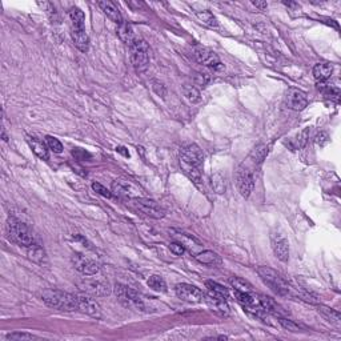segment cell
I'll return each instance as SVG.
<instances>
[{
  "label": "cell",
  "mask_w": 341,
  "mask_h": 341,
  "mask_svg": "<svg viewBox=\"0 0 341 341\" xmlns=\"http://www.w3.org/2000/svg\"><path fill=\"white\" fill-rule=\"evenodd\" d=\"M258 167L260 166L256 164L252 159L247 157L236 170V184L243 198H249V195L252 194L255 187V170Z\"/></svg>",
  "instance_id": "obj_1"
},
{
  "label": "cell",
  "mask_w": 341,
  "mask_h": 341,
  "mask_svg": "<svg viewBox=\"0 0 341 341\" xmlns=\"http://www.w3.org/2000/svg\"><path fill=\"white\" fill-rule=\"evenodd\" d=\"M42 300L48 307L59 309V311H64V312L78 311L76 296L63 292V290L46 289L42 293Z\"/></svg>",
  "instance_id": "obj_2"
},
{
  "label": "cell",
  "mask_w": 341,
  "mask_h": 341,
  "mask_svg": "<svg viewBox=\"0 0 341 341\" xmlns=\"http://www.w3.org/2000/svg\"><path fill=\"white\" fill-rule=\"evenodd\" d=\"M7 235L14 243L23 245L26 248L35 244V237H33L32 232L24 223L15 217H9L7 220Z\"/></svg>",
  "instance_id": "obj_3"
},
{
  "label": "cell",
  "mask_w": 341,
  "mask_h": 341,
  "mask_svg": "<svg viewBox=\"0 0 341 341\" xmlns=\"http://www.w3.org/2000/svg\"><path fill=\"white\" fill-rule=\"evenodd\" d=\"M257 273L264 284L269 286V289L273 290L276 295L288 296L290 293V285L275 269L268 267H260L257 269Z\"/></svg>",
  "instance_id": "obj_4"
},
{
  "label": "cell",
  "mask_w": 341,
  "mask_h": 341,
  "mask_svg": "<svg viewBox=\"0 0 341 341\" xmlns=\"http://www.w3.org/2000/svg\"><path fill=\"white\" fill-rule=\"evenodd\" d=\"M78 288L84 293L89 296H95V297H103V296H108L111 293V285L110 283L100 279V277H84L82 280H79Z\"/></svg>",
  "instance_id": "obj_5"
},
{
  "label": "cell",
  "mask_w": 341,
  "mask_h": 341,
  "mask_svg": "<svg viewBox=\"0 0 341 341\" xmlns=\"http://www.w3.org/2000/svg\"><path fill=\"white\" fill-rule=\"evenodd\" d=\"M131 48V61L136 72H144L147 71L148 65H149V48H148L147 43L142 40V39H136Z\"/></svg>",
  "instance_id": "obj_6"
},
{
  "label": "cell",
  "mask_w": 341,
  "mask_h": 341,
  "mask_svg": "<svg viewBox=\"0 0 341 341\" xmlns=\"http://www.w3.org/2000/svg\"><path fill=\"white\" fill-rule=\"evenodd\" d=\"M115 295L125 308L138 309V311H143L144 309L143 300L140 299V296H139L136 290L129 288V286L123 285V284H116Z\"/></svg>",
  "instance_id": "obj_7"
},
{
  "label": "cell",
  "mask_w": 341,
  "mask_h": 341,
  "mask_svg": "<svg viewBox=\"0 0 341 341\" xmlns=\"http://www.w3.org/2000/svg\"><path fill=\"white\" fill-rule=\"evenodd\" d=\"M132 204L138 211L144 213L145 216L152 217V219H163L166 216V209L152 199L135 198L132 199Z\"/></svg>",
  "instance_id": "obj_8"
},
{
  "label": "cell",
  "mask_w": 341,
  "mask_h": 341,
  "mask_svg": "<svg viewBox=\"0 0 341 341\" xmlns=\"http://www.w3.org/2000/svg\"><path fill=\"white\" fill-rule=\"evenodd\" d=\"M194 56L200 64L211 67V68L216 69V71L217 69H223V64L220 59H219V56L213 51H211L209 48L196 46L194 48Z\"/></svg>",
  "instance_id": "obj_9"
},
{
  "label": "cell",
  "mask_w": 341,
  "mask_h": 341,
  "mask_svg": "<svg viewBox=\"0 0 341 341\" xmlns=\"http://www.w3.org/2000/svg\"><path fill=\"white\" fill-rule=\"evenodd\" d=\"M72 264L79 272L83 273L84 276H93L99 272V265L96 261L82 254H75L72 256Z\"/></svg>",
  "instance_id": "obj_10"
},
{
  "label": "cell",
  "mask_w": 341,
  "mask_h": 341,
  "mask_svg": "<svg viewBox=\"0 0 341 341\" xmlns=\"http://www.w3.org/2000/svg\"><path fill=\"white\" fill-rule=\"evenodd\" d=\"M175 292L179 299L187 303H200L204 299L203 292L191 284H177L175 286Z\"/></svg>",
  "instance_id": "obj_11"
},
{
  "label": "cell",
  "mask_w": 341,
  "mask_h": 341,
  "mask_svg": "<svg viewBox=\"0 0 341 341\" xmlns=\"http://www.w3.org/2000/svg\"><path fill=\"white\" fill-rule=\"evenodd\" d=\"M271 244H272L273 254L280 261L285 263L289 258V244L288 240L279 232H273L271 235Z\"/></svg>",
  "instance_id": "obj_12"
},
{
  "label": "cell",
  "mask_w": 341,
  "mask_h": 341,
  "mask_svg": "<svg viewBox=\"0 0 341 341\" xmlns=\"http://www.w3.org/2000/svg\"><path fill=\"white\" fill-rule=\"evenodd\" d=\"M76 296V301H78V311H82L83 313L92 316V317L100 318L102 317V312H100V307L93 301L89 295H84V293H79Z\"/></svg>",
  "instance_id": "obj_13"
},
{
  "label": "cell",
  "mask_w": 341,
  "mask_h": 341,
  "mask_svg": "<svg viewBox=\"0 0 341 341\" xmlns=\"http://www.w3.org/2000/svg\"><path fill=\"white\" fill-rule=\"evenodd\" d=\"M285 103L286 106L293 111H303L305 107L308 106V99H307V95L301 89L290 88L286 92Z\"/></svg>",
  "instance_id": "obj_14"
},
{
  "label": "cell",
  "mask_w": 341,
  "mask_h": 341,
  "mask_svg": "<svg viewBox=\"0 0 341 341\" xmlns=\"http://www.w3.org/2000/svg\"><path fill=\"white\" fill-rule=\"evenodd\" d=\"M112 192L117 196H121V198H138V189L135 188L132 183H129L127 180H115L112 183Z\"/></svg>",
  "instance_id": "obj_15"
},
{
  "label": "cell",
  "mask_w": 341,
  "mask_h": 341,
  "mask_svg": "<svg viewBox=\"0 0 341 341\" xmlns=\"http://www.w3.org/2000/svg\"><path fill=\"white\" fill-rule=\"evenodd\" d=\"M204 301L207 303V305L209 307V309L215 312L219 316L222 317H227L229 316L230 309L229 305L227 304V301L224 299H219V297H213L211 295H204Z\"/></svg>",
  "instance_id": "obj_16"
},
{
  "label": "cell",
  "mask_w": 341,
  "mask_h": 341,
  "mask_svg": "<svg viewBox=\"0 0 341 341\" xmlns=\"http://www.w3.org/2000/svg\"><path fill=\"white\" fill-rule=\"evenodd\" d=\"M180 157L187 160L188 163H191V164H194V166L198 167V168H200V167L203 166L204 163L203 151H201L200 147L196 145V144H191L188 147H185Z\"/></svg>",
  "instance_id": "obj_17"
},
{
  "label": "cell",
  "mask_w": 341,
  "mask_h": 341,
  "mask_svg": "<svg viewBox=\"0 0 341 341\" xmlns=\"http://www.w3.org/2000/svg\"><path fill=\"white\" fill-rule=\"evenodd\" d=\"M179 163L180 167H181V170L184 172L185 175L188 176V179L192 180V183H194L198 188L203 189V179H201L200 168L195 167L194 164H191V163H188L187 160H184V159H181V157H180Z\"/></svg>",
  "instance_id": "obj_18"
},
{
  "label": "cell",
  "mask_w": 341,
  "mask_h": 341,
  "mask_svg": "<svg viewBox=\"0 0 341 341\" xmlns=\"http://www.w3.org/2000/svg\"><path fill=\"white\" fill-rule=\"evenodd\" d=\"M71 36L74 40L75 46L78 47L82 52H87L89 48V37H88L84 27H72L71 26Z\"/></svg>",
  "instance_id": "obj_19"
},
{
  "label": "cell",
  "mask_w": 341,
  "mask_h": 341,
  "mask_svg": "<svg viewBox=\"0 0 341 341\" xmlns=\"http://www.w3.org/2000/svg\"><path fill=\"white\" fill-rule=\"evenodd\" d=\"M99 7L102 8V11L104 14L111 19L114 23H116L117 26L121 24L124 20H123V16L120 14V9L117 8V5L114 3V1H110V0H103V1H99L97 3Z\"/></svg>",
  "instance_id": "obj_20"
},
{
  "label": "cell",
  "mask_w": 341,
  "mask_h": 341,
  "mask_svg": "<svg viewBox=\"0 0 341 341\" xmlns=\"http://www.w3.org/2000/svg\"><path fill=\"white\" fill-rule=\"evenodd\" d=\"M27 256L31 261L39 264V265H46L48 263L46 251L39 244H32L27 247Z\"/></svg>",
  "instance_id": "obj_21"
},
{
  "label": "cell",
  "mask_w": 341,
  "mask_h": 341,
  "mask_svg": "<svg viewBox=\"0 0 341 341\" xmlns=\"http://www.w3.org/2000/svg\"><path fill=\"white\" fill-rule=\"evenodd\" d=\"M117 35H119L120 40L129 47L132 46V44L135 43V40L138 39V36L135 35L132 26L128 23H125V22H123V23L117 26Z\"/></svg>",
  "instance_id": "obj_22"
},
{
  "label": "cell",
  "mask_w": 341,
  "mask_h": 341,
  "mask_svg": "<svg viewBox=\"0 0 341 341\" xmlns=\"http://www.w3.org/2000/svg\"><path fill=\"white\" fill-rule=\"evenodd\" d=\"M333 72V67L331 63H317L313 67V76L317 83H324L331 78Z\"/></svg>",
  "instance_id": "obj_23"
},
{
  "label": "cell",
  "mask_w": 341,
  "mask_h": 341,
  "mask_svg": "<svg viewBox=\"0 0 341 341\" xmlns=\"http://www.w3.org/2000/svg\"><path fill=\"white\" fill-rule=\"evenodd\" d=\"M195 257L199 263L205 264V265H220L222 264V257L213 251H203L196 255Z\"/></svg>",
  "instance_id": "obj_24"
},
{
  "label": "cell",
  "mask_w": 341,
  "mask_h": 341,
  "mask_svg": "<svg viewBox=\"0 0 341 341\" xmlns=\"http://www.w3.org/2000/svg\"><path fill=\"white\" fill-rule=\"evenodd\" d=\"M205 286H207L208 295L213 296V297H219V299L224 300L229 297V290L227 289L226 286H223L222 284H219V283L205 282Z\"/></svg>",
  "instance_id": "obj_25"
},
{
  "label": "cell",
  "mask_w": 341,
  "mask_h": 341,
  "mask_svg": "<svg viewBox=\"0 0 341 341\" xmlns=\"http://www.w3.org/2000/svg\"><path fill=\"white\" fill-rule=\"evenodd\" d=\"M317 312L327 320L328 323L335 324V325H340L341 324V316L336 309L329 308V307H325V305H318Z\"/></svg>",
  "instance_id": "obj_26"
},
{
  "label": "cell",
  "mask_w": 341,
  "mask_h": 341,
  "mask_svg": "<svg viewBox=\"0 0 341 341\" xmlns=\"http://www.w3.org/2000/svg\"><path fill=\"white\" fill-rule=\"evenodd\" d=\"M27 142L37 157H40L42 160H48V149L42 140H37L35 138H27Z\"/></svg>",
  "instance_id": "obj_27"
},
{
  "label": "cell",
  "mask_w": 341,
  "mask_h": 341,
  "mask_svg": "<svg viewBox=\"0 0 341 341\" xmlns=\"http://www.w3.org/2000/svg\"><path fill=\"white\" fill-rule=\"evenodd\" d=\"M268 152H269V145L267 144H258L252 149V152L249 153V159H252L256 164H261L264 162V159L267 157Z\"/></svg>",
  "instance_id": "obj_28"
},
{
  "label": "cell",
  "mask_w": 341,
  "mask_h": 341,
  "mask_svg": "<svg viewBox=\"0 0 341 341\" xmlns=\"http://www.w3.org/2000/svg\"><path fill=\"white\" fill-rule=\"evenodd\" d=\"M195 15L198 19L209 28H219V22H217L216 16L211 12V11H195Z\"/></svg>",
  "instance_id": "obj_29"
},
{
  "label": "cell",
  "mask_w": 341,
  "mask_h": 341,
  "mask_svg": "<svg viewBox=\"0 0 341 341\" xmlns=\"http://www.w3.org/2000/svg\"><path fill=\"white\" fill-rule=\"evenodd\" d=\"M309 136H311V128H305L300 132L295 139H292V142L289 143L292 149H301V148L307 147V144L309 142Z\"/></svg>",
  "instance_id": "obj_30"
},
{
  "label": "cell",
  "mask_w": 341,
  "mask_h": 341,
  "mask_svg": "<svg viewBox=\"0 0 341 341\" xmlns=\"http://www.w3.org/2000/svg\"><path fill=\"white\" fill-rule=\"evenodd\" d=\"M69 19H71V26L72 27H84L85 23V16L84 12L78 7H72L69 9Z\"/></svg>",
  "instance_id": "obj_31"
},
{
  "label": "cell",
  "mask_w": 341,
  "mask_h": 341,
  "mask_svg": "<svg viewBox=\"0 0 341 341\" xmlns=\"http://www.w3.org/2000/svg\"><path fill=\"white\" fill-rule=\"evenodd\" d=\"M148 285L156 292H167V283L162 276L159 275H152L148 279Z\"/></svg>",
  "instance_id": "obj_32"
},
{
  "label": "cell",
  "mask_w": 341,
  "mask_h": 341,
  "mask_svg": "<svg viewBox=\"0 0 341 341\" xmlns=\"http://www.w3.org/2000/svg\"><path fill=\"white\" fill-rule=\"evenodd\" d=\"M229 283H230V285L233 286V289L235 290L245 292V293L254 292L252 285H251L248 282H245V280H243V279H240V277H230Z\"/></svg>",
  "instance_id": "obj_33"
},
{
  "label": "cell",
  "mask_w": 341,
  "mask_h": 341,
  "mask_svg": "<svg viewBox=\"0 0 341 341\" xmlns=\"http://www.w3.org/2000/svg\"><path fill=\"white\" fill-rule=\"evenodd\" d=\"M184 96L188 99L191 103H199L200 102V91L194 85H185L184 87Z\"/></svg>",
  "instance_id": "obj_34"
},
{
  "label": "cell",
  "mask_w": 341,
  "mask_h": 341,
  "mask_svg": "<svg viewBox=\"0 0 341 341\" xmlns=\"http://www.w3.org/2000/svg\"><path fill=\"white\" fill-rule=\"evenodd\" d=\"M212 188L216 194H224L226 192V180L220 173L212 176Z\"/></svg>",
  "instance_id": "obj_35"
},
{
  "label": "cell",
  "mask_w": 341,
  "mask_h": 341,
  "mask_svg": "<svg viewBox=\"0 0 341 341\" xmlns=\"http://www.w3.org/2000/svg\"><path fill=\"white\" fill-rule=\"evenodd\" d=\"M37 337L31 335V333H24V332H14L9 333L5 336V340L8 341H28V340H36Z\"/></svg>",
  "instance_id": "obj_36"
},
{
  "label": "cell",
  "mask_w": 341,
  "mask_h": 341,
  "mask_svg": "<svg viewBox=\"0 0 341 341\" xmlns=\"http://www.w3.org/2000/svg\"><path fill=\"white\" fill-rule=\"evenodd\" d=\"M279 323L282 324V327L284 328V329H286V331H290V332H300V331H301L297 324L293 323L292 320H288V318L283 317V316H280V317H279Z\"/></svg>",
  "instance_id": "obj_37"
},
{
  "label": "cell",
  "mask_w": 341,
  "mask_h": 341,
  "mask_svg": "<svg viewBox=\"0 0 341 341\" xmlns=\"http://www.w3.org/2000/svg\"><path fill=\"white\" fill-rule=\"evenodd\" d=\"M47 144L50 149H52L55 153H61L63 152V144L60 143L59 140L54 136H47Z\"/></svg>",
  "instance_id": "obj_38"
},
{
  "label": "cell",
  "mask_w": 341,
  "mask_h": 341,
  "mask_svg": "<svg viewBox=\"0 0 341 341\" xmlns=\"http://www.w3.org/2000/svg\"><path fill=\"white\" fill-rule=\"evenodd\" d=\"M72 156H74L76 160L83 162V160H89V159H91V153L87 152L85 149H82V148H74V149H72Z\"/></svg>",
  "instance_id": "obj_39"
},
{
  "label": "cell",
  "mask_w": 341,
  "mask_h": 341,
  "mask_svg": "<svg viewBox=\"0 0 341 341\" xmlns=\"http://www.w3.org/2000/svg\"><path fill=\"white\" fill-rule=\"evenodd\" d=\"M152 89L155 91V93H156L157 96H160V97H166V95H167V88H166V85L163 83H160V82H157V80H153L152 82Z\"/></svg>",
  "instance_id": "obj_40"
},
{
  "label": "cell",
  "mask_w": 341,
  "mask_h": 341,
  "mask_svg": "<svg viewBox=\"0 0 341 341\" xmlns=\"http://www.w3.org/2000/svg\"><path fill=\"white\" fill-rule=\"evenodd\" d=\"M92 189L95 191V192H97V194L102 195V196H104V198L107 199H110L112 196L111 192H110L104 185L100 184V183H92Z\"/></svg>",
  "instance_id": "obj_41"
},
{
  "label": "cell",
  "mask_w": 341,
  "mask_h": 341,
  "mask_svg": "<svg viewBox=\"0 0 341 341\" xmlns=\"http://www.w3.org/2000/svg\"><path fill=\"white\" fill-rule=\"evenodd\" d=\"M170 252H172L173 255H176V256H181V255L185 252L184 244H183V243H177V241L170 243Z\"/></svg>",
  "instance_id": "obj_42"
},
{
  "label": "cell",
  "mask_w": 341,
  "mask_h": 341,
  "mask_svg": "<svg viewBox=\"0 0 341 341\" xmlns=\"http://www.w3.org/2000/svg\"><path fill=\"white\" fill-rule=\"evenodd\" d=\"M208 82H209V75L208 74H201V72H199V74L195 75V84H196V85L204 87V85H207Z\"/></svg>",
  "instance_id": "obj_43"
},
{
  "label": "cell",
  "mask_w": 341,
  "mask_h": 341,
  "mask_svg": "<svg viewBox=\"0 0 341 341\" xmlns=\"http://www.w3.org/2000/svg\"><path fill=\"white\" fill-rule=\"evenodd\" d=\"M328 140H329V139H328V135L325 134V132H320V134L316 136V143H317L320 147H324V145L328 143Z\"/></svg>",
  "instance_id": "obj_44"
},
{
  "label": "cell",
  "mask_w": 341,
  "mask_h": 341,
  "mask_svg": "<svg viewBox=\"0 0 341 341\" xmlns=\"http://www.w3.org/2000/svg\"><path fill=\"white\" fill-rule=\"evenodd\" d=\"M254 5L255 7H257V8L261 9V11H264V9L268 8V3H265V1H254Z\"/></svg>",
  "instance_id": "obj_45"
},
{
  "label": "cell",
  "mask_w": 341,
  "mask_h": 341,
  "mask_svg": "<svg viewBox=\"0 0 341 341\" xmlns=\"http://www.w3.org/2000/svg\"><path fill=\"white\" fill-rule=\"evenodd\" d=\"M116 151L119 153H121V155H124L125 157H129V152L127 151V148H124V147H117L116 148Z\"/></svg>",
  "instance_id": "obj_46"
},
{
  "label": "cell",
  "mask_w": 341,
  "mask_h": 341,
  "mask_svg": "<svg viewBox=\"0 0 341 341\" xmlns=\"http://www.w3.org/2000/svg\"><path fill=\"white\" fill-rule=\"evenodd\" d=\"M1 136H3V140H4V142H7V140H8V138H7V135H5L4 128L1 129Z\"/></svg>",
  "instance_id": "obj_47"
}]
</instances>
